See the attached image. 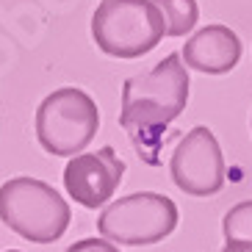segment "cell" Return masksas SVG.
<instances>
[{"label": "cell", "instance_id": "6da1fadb", "mask_svg": "<svg viewBox=\"0 0 252 252\" xmlns=\"http://www.w3.org/2000/svg\"><path fill=\"white\" fill-rule=\"evenodd\" d=\"M189 69L180 53H169L150 72L127 78L122 86L119 125L127 133L136 156L147 166L163 163L166 130L189 105Z\"/></svg>", "mask_w": 252, "mask_h": 252}, {"label": "cell", "instance_id": "7a4b0ae2", "mask_svg": "<svg viewBox=\"0 0 252 252\" xmlns=\"http://www.w3.org/2000/svg\"><path fill=\"white\" fill-rule=\"evenodd\" d=\"M0 222L25 241L53 244L67 233L72 211L50 183L20 175L0 186Z\"/></svg>", "mask_w": 252, "mask_h": 252}, {"label": "cell", "instance_id": "3957f363", "mask_svg": "<svg viewBox=\"0 0 252 252\" xmlns=\"http://www.w3.org/2000/svg\"><path fill=\"white\" fill-rule=\"evenodd\" d=\"M100 130V111L92 94L78 86H61L36 108V141L47 156L75 158Z\"/></svg>", "mask_w": 252, "mask_h": 252}, {"label": "cell", "instance_id": "277c9868", "mask_svg": "<svg viewBox=\"0 0 252 252\" xmlns=\"http://www.w3.org/2000/svg\"><path fill=\"white\" fill-rule=\"evenodd\" d=\"M163 36V17L153 0H103L92 14V39L114 59H141Z\"/></svg>", "mask_w": 252, "mask_h": 252}, {"label": "cell", "instance_id": "5b68a950", "mask_svg": "<svg viewBox=\"0 0 252 252\" xmlns=\"http://www.w3.org/2000/svg\"><path fill=\"white\" fill-rule=\"evenodd\" d=\"M178 205L158 191H136L108 202L97 216V230L117 247H150L178 227Z\"/></svg>", "mask_w": 252, "mask_h": 252}, {"label": "cell", "instance_id": "8992f818", "mask_svg": "<svg viewBox=\"0 0 252 252\" xmlns=\"http://www.w3.org/2000/svg\"><path fill=\"white\" fill-rule=\"evenodd\" d=\"M172 180L189 197H214L224 189V156L214 130L205 125L191 127L180 139L169 161Z\"/></svg>", "mask_w": 252, "mask_h": 252}, {"label": "cell", "instance_id": "52a82bcc", "mask_svg": "<svg viewBox=\"0 0 252 252\" xmlns=\"http://www.w3.org/2000/svg\"><path fill=\"white\" fill-rule=\"evenodd\" d=\"M125 180V161L114 147H100L97 153H81L64 166V189L78 205L97 211L111 202Z\"/></svg>", "mask_w": 252, "mask_h": 252}, {"label": "cell", "instance_id": "ba28073f", "mask_svg": "<svg viewBox=\"0 0 252 252\" xmlns=\"http://www.w3.org/2000/svg\"><path fill=\"white\" fill-rule=\"evenodd\" d=\"M241 39L227 25H205L194 33L180 50L186 69H197L202 75H224L236 69L241 61Z\"/></svg>", "mask_w": 252, "mask_h": 252}, {"label": "cell", "instance_id": "9c48e42d", "mask_svg": "<svg viewBox=\"0 0 252 252\" xmlns=\"http://www.w3.org/2000/svg\"><path fill=\"white\" fill-rule=\"evenodd\" d=\"M153 3L163 17L166 36H186V33H191L197 20H200L197 0H153Z\"/></svg>", "mask_w": 252, "mask_h": 252}, {"label": "cell", "instance_id": "30bf717a", "mask_svg": "<svg viewBox=\"0 0 252 252\" xmlns=\"http://www.w3.org/2000/svg\"><path fill=\"white\" fill-rule=\"evenodd\" d=\"M224 238H238V241H252V200L238 202L224 214L222 219Z\"/></svg>", "mask_w": 252, "mask_h": 252}, {"label": "cell", "instance_id": "8fae6325", "mask_svg": "<svg viewBox=\"0 0 252 252\" xmlns=\"http://www.w3.org/2000/svg\"><path fill=\"white\" fill-rule=\"evenodd\" d=\"M67 252H119L117 244L111 241H105V238H81V241H75V244L67 247Z\"/></svg>", "mask_w": 252, "mask_h": 252}, {"label": "cell", "instance_id": "7c38bea8", "mask_svg": "<svg viewBox=\"0 0 252 252\" xmlns=\"http://www.w3.org/2000/svg\"><path fill=\"white\" fill-rule=\"evenodd\" d=\"M222 252H252V241H238V238H230Z\"/></svg>", "mask_w": 252, "mask_h": 252}, {"label": "cell", "instance_id": "4fadbf2b", "mask_svg": "<svg viewBox=\"0 0 252 252\" xmlns=\"http://www.w3.org/2000/svg\"><path fill=\"white\" fill-rule=\"evenodd\" d=\"M6 252H23V250H6Z\"/></svg>", "mask_w": 252, "mask_h": 252}, {"label": "cell", "instance_id": "5bb4252c", "mask_svg": "<svg viewBox=\"0 0 252 252\" xmlns=\"http://www.w3.org/2000/svg\"><path fill=\"white\" fill-rule=\"evenodd\" d=\"M250 127H252V119H250Z\"/></svg>", "mask_w": 252, "mask_h": 252}]
</instances>
